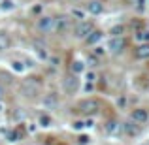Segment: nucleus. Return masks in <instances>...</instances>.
Wrapping results in <instances>:
<instances>
[{
	"label": "nucleus",
	"mask_w": 149,
	"mask_h": 145,
	"mask_svg": "<svg viewBox=\"0 0 149 145\" xmlns=\"http://www.w3.org/2000/svg\"><path fill=\"white\" fill-rule=\"evenodd\" d=\"M77 111L87 115V117H95L100 111V102L96 98H85V100H81L77 104Z\"/></svg>",
	"instance_id": "f257e3e1"
},
{
	"label": "nucleus",
	"mask_w": 149,
	"mask_h": 145,
	"mask_svg": "<svg viewBox=\"0 0 149 145\" xmlns=\"http://www.w3.org/2000/svg\"><path fill=\"white\" fill-rule=\"evenodd\" d=\"M95 30V25H93L91 21H77L76 25H74V28H72V36L76 38V40H83L85 42V38L89 36V34Z\"/></svg>",
	"instance_id": "f03ea898"
},
{
	"label": "nucleus",
	"mask_w": 149,
	"mask_h": 145,
	"mask_svg": "<svg viewBox=\"0 0 149 145\" xmlns=\"http://www.w3.org/2000/svg\"><path fill=\"white\" fill-rule=\"evenodd\" d=\"M127 47V40H125V36H111L108 40V44H106V51H108L109 55H113V57H117V55H121Z\"/></svg>",
	"instance_id": "7ed1b4c3"
},
{
	"label": "nucleus",
	"mask_w": 149,
	"mask_h": 145,
	"mask_svg": "<svg viewBox=\"0 0 149 145\" xmlns=\"http://www.w3.org/2000/svg\"><path fill=\"white\" fill-rule=\"evenodd\" d=\"M36 30L40 34H44V36L55 32V17H51V15H40L36 21Z\"/></svg>",
	"instance_id": "20e7f679"
},
{
	"label": "nucleus",
	"mask_w": 149,
	"mask_h": 145,
	"mask_svg": "<svg viewBox=\"0 0 149 145\" xmlns=\"http://www.w3.org/2000/svg\"><path fill=\"white\" fill-rule=\"evenodd\" d=\"M72 28H74V19L70 15H58V17H55V32L57 34L64 36Z\"/></svg>",
	"instance_id": "39448f33"
},
{
	"label": "nucleus",
	"mask_w": 149,
	"mask_h": 145,
	"mask_svg": "<svg viewBox=\"0 0 149 145\" xmlns=\"http://www.w3.org/2000/svg\"><path fill=\"white\" fill-rule=\"evenodd\" d=\"M19 92H21L23 98H26V100H36L38 94H40V87H38L34 81H23L21 87H19Z\"/></svg>",
	"instance_id": "423d86ee"
},
{
	"label": "nucleus",
	"mask_w": 149,
	"mask_h": 145,
	"mask_svg": "<svg viewBox=\"0 0 149 145\" xmlns=\"http://www.w3.org/2000/svg\"><path fill=\"white\" fill-rule=\"evenodd\" d=\"M130 121L136 123L138 126H143V124L149 123V111L146 108H134L130 111Z\"/></svg>",
	"instance_id": "0eeeda50"
},
{
	"label": "nucleus",
	"mask_w": 149,
	"mask_h": 145,
	"mask_svg": "<svg viewBox=\"0 0 149 145\" xmlns=\"http://www.w3.org/2000/svg\"><path fill=\"white\" fill-rule=\"evenodd\" d=\"M62 89H64L66 94H76L77 91H79V79H77L76 76H66L64 79H62Z\"/></svg>",
	"instance_id": "6e6552de"
},
{
	"label": "nucleus",
	"mask_w": 149,
	"mask_h": 145,
	"mask_svg": "<svg viewBox=\"0 0 149 145\" xmlns=\"http://www.w3.org/2000/svg\"><path fill=\"white\" fill-rule=\"evenodd\" d=\"M83 10H85V13L100 15V13H104V2H100V0H87L83 4Z\"/></svg>",
	"instance_id": "1a4fd4ad"
},
{
	"label": "nucleus",
	"mask_w": 149,
	"mask_h": 145,
	"mask_svg": "<svg viewBox=\"0 0 149 145\" xmlns=\"http://www.w3.org/2000/svg\"><path fill=\"white\" fill-rule=\"evenodd\" d=\"M42 105H44L45 109H53L55 105H58V94L57 92H47V94H44Z\"/></svg>",
	"instance_id": "9d476101"
},
{
	"label": "nucleus",
	"mask_w": 149,
	"mask_h": 145,
	"mask_svg": "<svg viewBox=\"0 0 149 145\" xmlns=\"http://www.w3.org/2000/svg\"><path fill=\"white\" fill-rule=\"evenodd\" d=\"M121 126H123L125 134H127V136H130V138H134V136H140V126H138L136 123H132L130 119H128L125 124H121Z\"/></svg>",
	"instance_id": "9b49d317"
},
{
	"label": "nucleus",
	"mask_w": 149,
	"mask_h": 145,
	"mask_svg": "<svg viewBox=\"0 0 149 145\" xmlns=\"http://www.w3.org/2000/svg\"><path fill=\"white\" fill-rule=\"evenodd\" d=\"M134 57L138 60H147L149 58V44H140L138 47L134 49Z\"/></svg>",
	"instance_id": "f8f14e48"
},
{
	"label": "nucleus",
	"mask_w": 149,
	"mask_h": 145,
	"mask_svg": "<svg viewBox=\"0 0 149 145\" xmlns=\"http://www.w3.org/2000/svg\"><path fill=\"white\" fill-rule=\"evenodd\" d=\"M38 126L40 128H51L53 126V117L49 115V113H40L38 115Z\"/></svg>",
	"instance_id": "ddd939ff"
},
{
	"label": "nucleus",
	"mask_w": 149,
	"mask_h": 145,
	"mask_svg": "<svg viewBox=\"0 0 149 145\" xmlns=\"http://www.w3.org/2000/svg\"><path fill=\"white\" fill-rule=\"evenodd\" d=\"M102 38H104V32H100V30H93V32L85 38V44H87V45H98V42L102 40Z\"/></svg>",
	"instance_id": "4468645a"
},
{
	"label": "nucleus",
	"mask_w": 149,
	"mask_h": 145,
	"mask_svg": "<svg viewBox=\"0 0 149 145\" xmlns=\"http://www.w3.org/2000/svg\"><path fill=\"white\" fill-rule=\"evenodd\" d=\"M34 51H36V55H38V58L40 60H47L49 58V51L45 45H42L40 42H34Z\"/></svg>",
	"instance_id": "2eb2a0df"
},
{
	"label": "nucleus",
	"mask_w": 149,
	"mask_h": 145,
	"mask_svg": "<svg viewBox=\"0 0 149 145\" xmlns=\"http://www.w3.org/2000/svg\"><path fill=\"white\" fill-rule=\"evenodd\" d=\"M11 45V38L6 30H0V53H4L6 49H10Z\"/></svg>",
	"instance_id": "dca6fc26"
},
{
	"label": "nucleus",
	"mask_w": 149,
	"mask_h": 145,
	"mask_svg": "<svg viewBox=\"0 0 149 145\" xmlns=\"http://www.w3.org/2000/svg\"><path fill=\"white\" fill-rule=\"evenodd\" d=\"M70 70H72V74L74 76H77V74H81L85 70V64H83V60H79V58H76V60L72 62V66H70Z\"/></svg>",
	"instance_id": "f3484780"
},
{
	"label": "nucleus",
	"mask_w": 149,
	"mask_h": 145,
	"mask_svg": "<svg viewBox=\"0 0 149 145\" xmlns=\"http://www.w3.org/2000/svg\"><path fill=\"white\" fill-rule=\"evenodd\" d=\"M136 42H138V44H149V30L147 28L138 30V32H136Z\"/></svg>",
	"instance_id": "a211bd4d"
},
{
	"label": "nucleus",
	"mask_w": 149,
	"mask_h": 145,
	"mask_svg": "<svg viewBox=\"0 0 149 145\" xmlns=\"http://www.w3.org/2000/svg\"><path fill=\"white\" fill-rule=\"evenodd\" d=\"M115 130H119V123H117V121H108V124H106V134L111 136Z\"/></svg>",
	"instance_id": "6ab92c4d"
},
{
	"label": "nucleus",
	"mask_w": 149,
	"mask_h": 145,
	"mask_svg": "<svg viewBox=\"0 0 149 145\" xmlns=\"http://www.w3.org/2000/svg\"><path fill=\"white\" fill-rule=\"evenodd\" d=\"M106 53H108V51H106L104 45H95V49H93V53H91V55H95L96 58H100V57H104Z\"/></svg>",
	"instance_id": "aec40b11"
},
{
	"label": "nucleus",
	"mask_w": 149,
	"mask_h": 145,
	"mask_svg": "<svg viewBox=\"0 0 149 145\" xmlns=\"http://www.w3.org/2000/svg\"><path fill=\"white\" fill-rule=\"evenodd\" d=\"M15 10V4L11 2V0H4L2 4H0V11H11Z\"/></svg>",
	"instance_id": "412c9836"
},
{
	"label": "nucleus",
	"mask_w": 149,
	"mask_h": 145,
	"mask_svg": "<svg viewBox=\"0 0 149 145\" xmlns=\"http://www.w3.org/2000/svg\"><path fill=\"white\" fill-rule=\"evenodd\" d=\"M11 68L15 70V72H19V74H23L25 72V64H23V60H11Z\"/></svg>",
	"instance_id": "4be33fe9"
},
{
	"label": "nucleus",
	"mask_w": 149,
	"mask_h": 145,
	"mask_svg": "<svg viewBox=\"0 0 149 145\" xmlns=\"http://www.w3.org/2000/svg\"><path fill=\"white\" fill-rule=\"evenodd\" d=\"M70 17H76L77 21H83V17H85V10H72Z\"/></svg>",
	"instance_id": "5701e85b"
},
{
	"label": "nucleus",
	"mask_w": 149,
	"mask_h": 145,
	"mask_svg": "<svg viewBox=\"0 0 149 145\" xmlns=\"http://www.w3.org/2000/svg\"><path fill=\"white\" fill-rule=\"evenodd\" d=\"M19 138H21V134H19V130H17V128H15L13 132H10V136H8V139H10L11 143H13V142H19Z\"/></svg>",
	"instance_id": "b1692460"
},
{
	"label": "nucleus",
	"mask_w": 149,
	"mask_h": 145,
	"mask_svg": "<svg viewBox=\"0 0 149 145\" xmlns=\"http://www.w3.org/2000/svg\"><path fill=\"white\" fill-rule=\"evenodd\" d=\"M85 83H96V74L93 72H87V76H85Z\"/></svg>",
	"instance_id": "393cba45"
},
{
	"label": "nucleus",
	"mask_w": 149,
	"mask_h": 145,
	"mask_svg": "<svg viewBox=\"0 0 149 145\" xmlns=\"http://www.w3.org/2000/svg\"><path fill=\"white\" fill-rule=\"evenodd\" d=\"M123 26H113L111 30H109V34H111V36H123Z\"/></svg>",
	"instance_id": "a878e982"
},
{
	"label": "nucleus",
	"mask_w": 149,
	"mask_h": 145,
	"mask_svg": "<svg viewBox=\"0 0 149 145\" xmlns=\"http://www.w3.org/2000/svg\"><path fill=\"white\" fill-rule=\"evenodd\" d=\"M72 128H74V130H81V128H85V123H83V121H74Z\"/></svg>",
	"instance_id": "bb28decb"
},
{
	"label": "nucleus",
	"mask_w": 149,
	"mask_h": 145,
	"mask_svg": "<svg viewBox=\"0 0 149 145\" xmlns=\"http://www.w3.org/2000/svg\"><path fill=\"white\" fill-rule=\"evenodd\" d=\"M96 62H98V58H96L95 55H91V58H87V64L91 66V68H95V66H98V64H96Z\"/></svg>",
	"instance_id": "cd10ccee"
},
{
	"label": "nucleus",
	"mask_w": 149,
	"mask_h": 145,
	"mask_svg": "<svg viewBox=\"0 0 149 145\" xmlns=\"http://www.w3.org/2000/svg\"><path fill=\"white\" fill-rule=\"evenodd\" d=\"M93 89H95V83H85L83 85V91L85 92H93Z\"/></svg>",
	"instance_id": "c85d7f7f"
},
{
	"label": "nucleus",
	"mask_w": 149,
	"mask_h": 145,
	"mask_svg": "<svg viewBox=\"0 0 149 145\" xmlns=\"http://www.w3.org/2000/svg\"><path fill=\"white\" fill-rule=\"evenodd\" d=\"M79 143H83V145L91 143V138H89V136H79Z\"/></svg>",
	"instance_id": "c756f323"
},
{
	"label": "nucleus",
	"mask_w": 149,
	"mask_h": 145,
	"mask_svg": "<svg viewBox=\"0 0 149 145\" xmlns=\"http://www.w3.org/2000/svg\"><path fill=\"white\" fill-rule=\"evenodd\" d=\"M125 104H127V98H125V96L117 98V105H119V108H125Z\"/></svg>",
	"instance_id": "7c9ffc66"
},
{
	"label": "nucleus",
	"mask_w": 149,
	"mask_h": 145,
	"mask_svg": "<svg viewBox=\"0 0 149 145\" xmlns=\"http://www.w3.org/2000/svg\"><path fill=\"white\" fill-rule=\"evenodd\" d=\"M83 123H85V128H93V124H95L93 119H87V121H83Z\"/></svg>",
	"instance_id": "2f4dec72"
},
{
	"label": "nucleus",
	"mask_w": 149,
	"mask_h": 145,
	"mask_svg": "<svg viewBox=\"0 0 149 145\" xmlns=\"http://www.w3.org/2000/svg\"><path fill=\"white\" fill-rule=\"evenodd\" d=\"M4 94H6V89H4V85H0V102H2Z\"/></svg>",
	"instance_id": "473e14b6"
},
{
	"label": "nucleus",
	"mask_w": 149,
	"mask_h": 145,
	"mask_svg": "<svg viewBox=\"0 0 149 145\" xmlns=\"http://www.w3.org/2000/svg\"><path fill=\"white\" fill-rule=\"evenodd\" d=\"M2 109H4V105H2V102H0V113H2Z\"/></svg>",
	"instance_id": "72a5a7b5"
}]
</instances>
